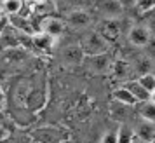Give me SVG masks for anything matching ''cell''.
<instances>
[{"label": "cell", "mask_w": 155, "mask_h": 143, "mask_svg": "<svg viewBox=\"0 0 155 143\" xmlns=\"http://www.w3.org/2000/svg\"><path fill=\"white\" fill-rule=\"evenodd\" d=\"M134 136L140 138L145 143H153L155 141V124L148 121H140L134 126Z\"/></svg>", "instance_id": "ba28073f"}, {"label": "cell", "mask_w": 155, "mask_h": 143, "mask_svg": "<svg viewBox=\"0 0 155 143\" xmlns=\"http://www.w3.org/2000/svg\"><path fill=\"white\" fill-rule=\"evenodd\" d=\"M2 16H5V14H4V9H2V0H0V18H2Z\"/></svg>", "instance_id": "4316f807"}, {"label": "cell", "mask_w": 155, "mask_h": 143, "mask_svg": "<svg viewBox=\"0 0 155 143\" xmlns=\"http://www.w3.org/2000/svg\"><path fill=\"white\" fill-rule=\"evenodd\" d=\"M80 47L84 51V56H96V54H105L108 52L110 42L105 40L98 32H89L80 38Z\"/></svg>", "instance_id": "6da1fadb"}, {"label": "cell", "mask_w": 155, "mask_h": 143, "mask_svg": "<svg viewBox=\"0 0 155 143\" xmlns=\"http://www.w3.org/2000/svg\"><path fill=\"white\" fill-rule=\"evenodd\" d=\"M124 87L133 94V98L136 100V103L150 100V94H148L147 91L140 86V82H138V80H126V82H124Z\"/></svg>", "instance_id": "5bb4252c"}, {"label": "cell", "mask_w": 155, "mask_h": 143, "mask_svg": "<svg viewBox=\"0 0 155 143\" xmlns=\"http://www.w3.org/2000/svg\"><path fill=\"white\" fill-rule=\"evenodd\" d=\"M66 23L70 26H73V28H85L91 23V14L87 11H84V9H75V11H71L68 14Z\"/></svg>", "instance_id": "30bf717a"}, {"label": "cell", "mask_w": 155, "mask_h": 143, "mask_svg": "<svg viewBox=\"0 0 155 143\" xmlns=\"http://www.w3.org/2000/svg\"><path fill=\"white\" fill-rule=\"evenodd\" d=\"M136 7L140 12H147V11H152L155 7V0H138Z\"/></svg>", "instance_id": "ffe728a7"}, {"label": "cell", "mask_w": 155, "mask_h": 143, "mask_svg": "<svg viewBox=\"0 0 155 143\" xmlns=\"http://www.w3.org/2000/svg\"><path fill=\"white\" fill-rule=\"evenodd\" d=\"M7 26H9V18L7 16H2V18H0V37H2L4 32H5Z\"/></svg>", "instance_id": "603a6c76"}, {"label": "cell", "mask_w": 155, "mask_h": 143, "mask_svg": "<svg viewBox=\"0 0 155 143\" xmlns=\"http://www.w3.org/2000/svg\"><path fill=\"white\" fill-rule=\"evenodd\" d=\"M21 7H25V2L23 0H2V9H4V14L14 16L21 12Z\"/></svg>", "instance_id": "2e32d148"}, {"label": "cell", "mask_w": 155, "mask_h": 143, "mask_svg": "<svg viewBox=\"0 0 155 143\" xmlns=\"http://www.w3.org/2000/svg\"><path fill=\"white\" fill-rule=\"evenodd\" d=\"M153 143H155V141H153Z\"/></svg>", "instance_id": "83f0119b"}, {"label": "cell", "mask_w": 155, "mask_h": 143, "mask_svg": "<svg viewBox=\"0 0 155 143\" xmlns=\"http://www.w3.org/2000/svg\"><path fill=\"white\" fill-rule=\"evenodd\" d=\"M82 65L85 66V70L94 73V75H105L113 70V61L108 56V52L105 54H96V56H85Z\"/></svg>", "instance_id": "3957f363"}, {"label": "cell", "mask_w": 155, "mask_h": 143, "mask_svg": "<svg viewBox=\"0 0 155 143\" xmlns=\"http://www.w3.org/2000/svg\"><path fill=\"white\" fill-rule=\"evenodd\" d=\"M9 133L7 131H5V129H4V126H2V124H0V140H4V138H5V136H7Z\"/></svg>", "instance_id": "cb8c5ba5"}, {"label": "cell", "mask_w": 155, "mask_h": 143, "mask_svg": "<svg viewBox=\"0 0 155 143\" xmlns=\"http://www.w3.org/2000/svg\"><path fill=\"white\" fill-rule=\"evenodd\" d=\"M28 136L31 143H63L68 138V133L58 128H37Z\"/></svg>", "instance_id": "7a4b0ae2"}, {"label": "cell", "mask_w": 155, "mask_h": 143, "mask_svg": "<svg viewBox=\"0 0 155 143\" xmlns=\"http://www.w3.org/2000/svg\"><path fill=\"white\" fill-rule=\"evenodd\" d=\"M112 98H113V101L122 103V105H127V107H134V105H136V100L133 98V94L129 93V91H127L124 86H120V87H117V89H113Z\"/></svg>", "instance_id": "9a60e30c"}, {"label": "cell", "mask_w": 155, "mask_h": 143, "mask_svg": "<svg viewBox=\"0 0 155 143\" xmlns=\"http://www.w3.org/2000/svg\"><path fill=\"white\" fill-rule=\"evenodd\" d=\"M129 108L127 105H122V103H117V101H113L112 103V108H110V115H112V119L115 121H126L127 117V112H129Z\"/></svg>", "instance_id": "ac0fdd59"}, {"label": "cell", "mask_w": 155, "mask_h": 143, "mask_svg": "<svg viewBox=\"0 0 155 143\" xmlns=\"http://www.w3.org/2000/svg\"><path fill=\"white\" fill-rule=\"evenodd\" d=\"M150 40H152V33L143 25L133 26L131 32H129V42L133 44V45H136V47H145V45L150 44Z\"/></svg>", "instance_id": "52a82bcc"}, {"label": "cell", "mask_w": 155, "mask_h": 143, "mask_svg": "<svg viewBox=\"0 0 155 143\" xmlns=\"http://www.w3.org/2000/svg\"><path fill=\"white\" fill-rule=\"evenodd\" d=\"M134 110L136 114L140 115L141 121H148V122H153L155 124V103L152 101H140L134 105Z\"/></svg>", "instance_id": "7c38bea8"}, {"label": "cell", "mask_w": 155, "mask_h": 143, "mask_svg": "<svg viewBox=\"0 0 155 143\" xmlns=\"http://www.w3.org/2000/svg\"><path fill=\"white\" fill-rule=\"evenodd\" d=\"M120 4V7L122 9H133L136 7V4H138V0H117Z\"/></svg>", "instance_id": "7402d4cb"}, {"label": "cell", "mask_w": 155, "mask_h": 143, "mask_svg": "<svg viewBox=\"0 0 155 143\" xmlns=\"http://www.w3.org/2000/svg\"><path fill=\"white\" fill-rule=\"evenodd\" d=\"M98 11L105 16V19H115L120 14L122 7L117 0H103L98 4Z\"/></svg>", "instance_id": "8fae6325"}, {"label": "cell", "mask_w": 155, "mask_h": 143, "mask_svg": "<svg viewBox=\"0 0 155 143\" xmlns=\"http://www.w3.org/2000/svg\"><path fill=\"white\" fill-rule=\"evenodd\" d=\"M52 45H54V37L45 35V33H38V35L31 37V47L33 49H38L42 52H51Z\"/></svg>", "instance_id": "4fadbf2b"}, {"label": "cell", "mask_w": 155, "mask_h": 143, "mask_svg": "<svg viewBox=\"0 0 155 143\" xmlns=\"http://www.w3.org/2000/svg\"><path fill=\"white\" fill-rule=\"evenodd\" d=\"M84 51L80 47V44H68L64 45L63 51H61V61H63L66 66H77V65H82L84 61Z\"/></svg>", "instance_id": "5b68a950"}, {"label": "cell", "mask_w": 155, "mask_h": 143, "mask_svg": "<svg viewBox=\"0 0 155 143\" xmlns=\"http://www.w3.org/2000/svg\"><path fill=\"white\" fill-rule=\"evenodd\" d=\"M150 101H152V103H155V91L150 94Z\"/></svg>", "instance_id": "d4e9b609"}, {"label": "cell", "mask_w": 155, "mask_h": 143, "mask_svg": "<svg viewBox=\"0 0 155 143\" xmlns=\"http://www.w3.org/2000/svg\"><path fill=\"white\" fill-rule=\"evenodd\" d=\"M96 32H98L105 40L113 42L120 33V23L117 21V19H105V23H101Z\"/></svg>", "instance_id": "9c48e42d"}, {"label": "cell", "mask_w": 155, "mask_h": 143, "mask_svg": "<svg viewBox=\"0 0 155 143\" xmlns=\"http://www.w3.org/2000/svg\"><path fill=\"white\" fill-rule=\"evenodd\" d=\"M99 143H117V131H108Z\"/></svg>", "instance_id": "44dd1931"}, {"label": "cell", "mask_w": 155, "mask_h": 143, "mask_svg": "<svg viewBox=\"0 0 155 143\" xmlns=\"http://www.w3.org/2000/svg\"><path fill=\"white\" fill-rule=\"evenodd\" d=\"M131 143H145V141H141L140 138H136V136H134V140H133V141H131Z\"/></svg>", "instance_id": "484cf974"}, {"label": "cell", "mask_w": 155, "mask_h": 143, "mask_svg": "<svg viewBox=\"0 0 155 143\" xmlns=\"http://www.w3.org/2000/svg\"><path fill=\"white\" fill-rule=\"evenodd\" d=\"M38 32L56 38V37H59L64 32V21L63 19H59V18L47 16V18H44L42 23L38 25Z\"/></svg>", "instance_id": "8992f818"}, {"label": "cell", "mask_w": 155, "mask_h": 143, "mask_svg": "<svg viewBox=\"0 0 155 143\" xmlns=\"http://www.w3.org/2000/svg\"><path fill=\"white\" fill-rule=\"evenodd\" d=\"M136 80L140 82V86L143 87L148 94H152L155 91V75H153V73H145V75L138 77Z\"/></svg>", "instance_id": "d6986e66"}, {"label": "cell", "mask_w": 155, "mask_h": 143, "mask_svg": "<svg viewBox=\"0 0 155 143\" xmlns=\"http://www.w3.org/2000/svg\"><path fill=\"white\" fill-rule=\"evenodd\" d=\"M134 140V128L129 124H122L117 129V143H131Z\"/></svg>", "instance_id": "e0dca14e"}, {"label": "cell", "mask_w": 155, "mask_h": 143, "mask_svg": "<svg viewBox=\"0 0 155 143\" xmlns=\"http://www.w3.org/2000/svg\"><path fill=\"white\" fill-rule=\"evenodd\" d=\"M45 101H47V87H45V84H40V86L28 89L26 100H25V107L28 108L30 112L35 114L40 108L45 107Z\"/></svg>", "instance_id": "277c9868"}]
</instances>
